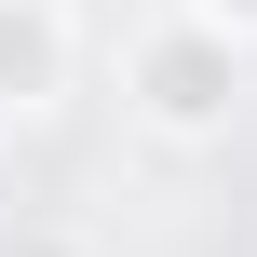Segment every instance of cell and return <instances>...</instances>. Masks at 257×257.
I'll return each instance as SVG.
<instances>
[{"label":"cell","mask_w":257,"mask_h":257,"mask_svg":"<svg viewBox=\"0 0 257 257\" xmlns=\"http://www.w3.org/2000/svg\"><path fill=\"white\" fill-rule=\"evenodd\" d=\"M244 27H217L203 0H176V14H149L136 41H122V108L149 122V136H176V149H203V136H230V108H244Z\"/></svg>","instance_id":"6da1fadb"},{"label":"cell","mask_w":257,"mask_h":257,"mask_svg":"<svg viewBox=\"0 0 257 257\" xmlns=\"http://www.w3.org/2000/svg\"><path fill=\"white\" fill-rule=\"evenodd\" d=\"M68 95V14L54 0H0V122H41Z\"/></svg>","instance_id":"7a4b0ae2"},{"label":"cell","mask_w":257,"mask_h":257,"mask_svg":"<svg viewBox=\"0 0 257 257\" xmlns=\"http://www.w3.org/2000/svg\"><path fill=\"white\" fill-rule=\"evenodd\" d=\"M0 257H95L81 230H0Z\"/></svg>","instance_id":"3957f363"},{"label":"cell","mask_w":257,"mask_h":257,"mask_svg":"<svg viewBox=\"0 0 257 257\" xmlns=\"http://www.w3.org/2000/svg\"><path fill=\"white\" fill-rule=\"evenodd\" d=\"M203 14H217V27H244V41H257V0H203Z\"/></svg>","instance_id":"277c9868"}]
</instances>
